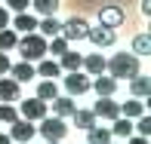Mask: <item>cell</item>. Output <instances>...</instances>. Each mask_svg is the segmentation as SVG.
<instances>
[{
    "label": "cell",
    "instance_id": "d590c367",
    "mask_svg": "<svg viewBox=\"0 0 151 144\" xmlns=\"http://www.w3.org/2000/svg\"><path fill=\"white\" fill-rule=\"evenodd\" d=\"M142 12H145V16H151V0H142Z\"/></svg>",
    "mask_w": 151,
    "mask_h": 144
},
{
    "label": "cell",
    "instance_id": "83f0119b",
    "mask_svg": "<svg viewBox=\"0 0 151 144\" xmlns=\"http://www.w3.org/2000/svg\"><path fill=\"white\" fill-rule=\"evenodd\" d=\"M133 55H151V34H136Z\"/></svg>",
    "mask_w": 151,
    "mask_h": 144
},
{
    "label": "cell",
    "instance_id": "3957f363",
    "mask_svg": "<svg viewBox=\"0 0 151 144\" xmlns=\"http://www.w3.org/2000/svg\"><path fill=\"white\" fill-rule=\"evenodd\" d=\"M40 126H37V135H43V141H62L68 135V126H65V120L62 116H50L46 113L43 120H37Z\"/></svg>",
    "mask_w": 151,
    "mask_h": 144
},
{
    "label": "cell",
    "instance_id": "7c38bea8",
    "mask_svg": "<svg viewBox=\"0 0 151 144\" xmlns=\"http://www.w3.org/2000/svg\"><path fill=\"white\" fill-rule=\"evenodd\" d=\"M120 22H123V9H120V6H102V9H99V25L117 28Z\"/></svg>",
    "mask_w": 151,
    "mask_h": 144
},
{
    "label": "cell",
    "instance_id": "44dd1931",
    "mask_svg": "<svg viewBox=\"0 0 151 144\" xmlns=\"http://www.w3.org/2000/svg\"><path fill=\"white\" fill-rule=\"evenodd\" d=\"M111 138H129L133 135V123L127 120V116H117V120H111Z\"/></svg>",
    "mask_w": 151,
    "mask_h": 144
},
{
    "label": "cell",
    "instance_id": "603a6c76",
    "mask_svg": "<svg viewBox=\"0 0 151 144\" xmlns=\"http://www.w3.org/2000/svg\"><path fill=\"white\" fill-rule=\"evenodd\" d=\"M37 31L43 34V37H56V34L62 31V22L56 16H43V22H37Z\"/></svg>",
    "mask_w": 151,
    "mask_h": 144
},
{
    "label": "cell",
    "instance_id": "7a4b0ae2",
    "mask_svg": "<svg viewBox=\"0 0 151 144\" xmlns=\"http://www.w3.org/2000/svg\"><path fill=\"white\" fill-rule=\"evenodd\" d=\"M16 49H19V55L25 61H40V58H46V37L37 34V31H31V34H25V37H19Z\"/></svg>",
    "mask_w": 151,
    "mask_h": 144
},
{
    "label": "cell",
    "instance_id": "484cf974",
    "mask_svg": "<svg viewBox=\"0 0 151 144\" xmlns=\"http://www.w3.org/2000/svg\"><path fill=\"white\" fill-rule=\"evenodd\" d=\"M65 49H71V46H68V40L62 37V34H56V37L46 40V55H62Z\"/></svg>",
    "mask_w": 151,
    "mask_h": 144
},
{
    "label": "cell",
    "instance_id": "8d00e7d4",
    "mask_svg": "<svg viewBox=\"0 0 151 144\" xmlns=\"http://www.w3.org/2000/svg\"><path fill=\"white\" fill-rule=\"evenodd\" d=\"M0 144H12V138H9V135H3V132H0Z\"/></svg>",
    "mask_w": 151,
    "mask_h": 144
},
{
    "label": "cell",
    "instance_id": "8992f818",
    "mask_svg": "<svg viewBox=\"0 0 151 144\" xmlns=\"http://www.w3.org/2000/svg\"><path fill=\"white\" fill-rule=\"evenodd\" d=\"M9 126H12V129H9V138L16 141V144H31V138L37 135V126H34L31 120H22V116L12 120Z\"/></svg>",
    "mask_w": 151,
    "mask_h": 144
},
{
    "label": "cell",
    "instance_id": "9a60e30c",
    "mask_svg": "<svg viewBox=\"0 0 151 144\" xmlns=\"http://www.w3.org/2000/svg\"><path fill=\"white\" fill-rule=\"evenodd\" d=\"M34 74H37V77H43V80H56L59 74H62V67H59V61H52L50 55H46V58H40V61H37Z\"/></svg>",
    "mask_w": 151,
    "mask_h": 144
},
{
    "label": "cell",
    "instance_id": "74e56055",
    "mask_svg": "<svg viewBox=\"0 0 151 144\" xmlns=\"http://www.w3.org/2000/svg\"><path fill=\"white\" fill-rule=\"evenodd\" d=\"M46 144H62V141H46Z\"/></svg>",
    "mask_w": 151,
    "mask_h": 144
},
{
    "label": "cell",
    "instance_id": "ac0fdd59",
    "mask_svg": "<svg viewBox=\"0 0 151 144\" xmlns=\"http://www.w3.org/2000/svg\"><path fill=\"white\" fill-rule=\"evenodd\" d=\"M80 65H83V55L74 52V49H65L59 55V67H62V71H80Z\"/></svg>",
    "mask_w": 151,
    "mask_h": 144
},
{
    "label": "cell",
    "instance_id": "1f68e13d",
    "mask_svg": "<svg viewBox=\"0 0 151 144\" xmlns=\"http://www.w3.org/2000/svg\"><path fill=\"white\" fill-rule=\"evenodd\" d=\"M6 6H9L12 12H28V6H31V0H6Z\"/></svg>",
    "mask_w": 151,
    "mask_h": 144
},
{
    "label": "cell",
    "instance_id": "4dcf8cb0",
    "mask_svg": "<svg viewBox=\"0 0 151 144\" xmlns=\"http://www.w3.org/2000/svg\"><path fill=\"white\" fill-rule=\"evenodd\" d=\"M136 120H139V123L133 126V132H139V135H145V138H148V135H151V116L142 113V116H136Z\"/></svg>",
    "mask_w": 151,
    "mask_h": 144
},
{
    "label": "cell",
    "instance_id": "f1b7e54d",
    "mask_svg": "<svg viewBox=\"0 0 151 144\" xmlns=\"http://www.w3.org/2000/svg\"><path fill=\"white\" fill-rule=\"evenodd\" d=\"M31 6L40 12V16H56V9H59V0H34Z\"/></svg>",
    "mask_w": 151,
    "mask_h": 144
},
{
    "label": "cell",
    "instance_id": "8fae6325",
    "mask_svg": "<svg viewBox=\"0 0 151 144\" xmlns=\"http://www.w3.org/2000/svg\"><path fill=\"white\" fill-rule=\"evenodd\" d=\"M52 104V116H71L74 111H77V104H74V95H56V98L50 101Z\"/></svg>",
    "mask_w": 151,
    "mask_h": 144
},
{
    "label": "cell",
    "instance_id": "4fadbf2b",
    "mask_svg": "<svg viewBox=\"0 0 151 144\" xmlns=\"http://www.w3.org/2000/svg\"><path fill=\"white\" fill-rule=\"evenodd\" d=\"M9 25H12V31H22V34H31V31H37V18L31 16V12H16V18H9Z\"/></svg>",
    "mask_w": 151,
    "mask_h": 144
},
{
    "label": "cell",
    "instance_id": "e575fe53",
    "mask_svg": "<svg viewBox=\"0 0 151 144\" xmlns=\"http://www.w3.org/2000/svg\"><path fill=\"white\" fill-rule=\"evenodd\" d=\"M127 144H148V138H145V135H129Z\"/></svg>",
    "mask_w": 151,
    "mask_h": 144
},
{
    "label": "cell",
    "instance_id": "5b68a950",
    "mask_svg": "<svg viewBox=\"0 0 151 144\" xmlns=\"http://www.w3.org/2000/svg\"><path fill=\"white\" fill-rule=\"evenodd\" d=\"M46 113H50V104H46V101H40V98H25L22 104H19V116H22V120L37 123V120H43Z\"/></svg>",
    "mask_w": 151,
    "mask_h": 144
},
{
    "label": "cell",
    "instance_id": "f35d334b",
    "mask_svg": "<svg viewBox=\"0 0 151 144\" xmlns=\"http://www.w3.org/2000/svg\"><path fill=\"white\" fill-rule=\"evenodd\" d=\"M108 144H111V141H108Z\"/></svg>",
    "mask_w": 151,
    "mask_h": 144
},
{
    "label": "cell",
    "instance_id": "9c48e42d",
    "mask_svg": "<svg viewBox=\"0 0 151 144\" xmlns=\"http://www.w3.org/2000/svg\"><path fill=\"white\" fill-rule=\"evenodd\" d=\"M86 40H93V46H99V49H108V46H114L117 34H114V28L99 25V28H90V31H86Z\"/></svg>",
    "mask_w": 151,
    "mask_h": 144
},
{
    "label": "cell",
    "instance_id": "7402d4cb",
    "mask_svg": "<svg viewBox=\"0 0 151 144\" xmlns=\"http://www.w3.org/2000/svg\"><path fill=\"white\" fill-rule=\"evenodd\" d=\"M71 120H74V126H77V129H83V132H86V129H93L96 123H99L93 111H80V107H77V111L71 113Z\"/></svg>",
    "mask_w": 151,
    "mask_h": 144
},
{
    "label": "cell",
    "instance_id": "d4e9b609",
    "mask_svg": "<svg viewBox=\"0 0 151 144\" xmlns=\"http://www.w3.org/2000/svg\"><path fill=\"white\" fill-rule=\"evenodd\" d=\"M145 113V104H142V98H129L127 104H120V116H127V120H133V116H142Z\"/></svg>",
    "mask_w": 151,
    "mask_h": 144
},
{
    "label": "cell",
    "instance_id": "2e32d148",
    "mask_svg": "<svg viewBox=\"0 0 151 144\" xmlns=\"http://www.w3.org/2000/svg\"><path fill=\"white\" fill-rule=\"evenodd\" d=\"M9 74H12V80H16V83H25V80H34L37 77V74H34V65L31 61H19V65H9Z\"/></svg>",
    "mask_w": 151,
    "mask_h": 144
},
{
    "label": "cell",
    "instance_id": "cb8c5ba5",
    "mask_svg": "<svg viewBox=\"0 0 151 144\" xmlns=\"http://www.w3.org/2000/svg\"><path fill=\"white\" fill-rule=\"evenodd\" d=\"M108 141H111V132L102 129L99 123H96L93 129H86V144H108Z\"/></svg>",
    "mask_w": 151,
    "mask_h": 144
},
{
    "label": "cell",
    "instance_id": "836d02e7",
    "mask_svg": "<svg viewBox=\"0 0 151 144\" xmlns=\"http://www.w3.org/2000/svg\"><path fill=\"white\" fill-rule=\"evenodd\" d=\"M0 28H9V9L0 6Z\"/></svg>",
    "mask_w": 151,
    "mask_h": 144
},
{
    "label": "cell",
    "instance_id": "ffe728a7",
    "mask_svg": "<svg viewBox=\"0 0 151 144\" xmlns=\"http://www.w3.org/2000/svg\"><path fill=\"white\" fill-rule=\"evenodd\" d=\"M56 95H59L56 80H40V83H37V95H34V98H40V101H46V104H50Z\"/></svg>",
    "mask_w": 151,
    "mask_h": 144
},
{
    "label": "cell",
    "instance_id": "d6a6232c",
    "mask_svg": "<svg viewBox=\"0 0 151 144\" xmlns=\"http://www.w3.org/2000/svg\"><path fill=\"white\" fill-rule=\"evenodd\" d=\"M9 74V58H6V52H0V77H6Z\"/></svg>",
    "mask_w": 151,
    "mask_h": 144
},
{
    "label": "cell",
    "instance_id": "e0dca14e",
    "mask_svg": "<svg viewBox=\"0 0 151 144\" xmlns=\"http://www.w3.org/2000/svg\"><path fill=\"white\" fill-rule=\"evenodd\" d=\"M129 92H133V98H148L151 95V80L145 74H136V77L129 80Z\"/></svg>",
    "mask_w": 151,
    "mask_h": 144
},
{
    "label": "cell",
    "instance_id": "52a82bcc",
    "mask_svg": "<svg viewBox=\"0 0 151 144\" xmlns=\"http://www.w3.org/2000/svg\"><path fill=\"white\" fill-rule=\"evenodd\" d=\"M93 113H96V120H105V123H111V120H117V116H120V104L111 98V95H102V98L96 101Z\"/></svg>",
    "mask_w": 151,
    "mask_h": 144
},
{
    "label": "cell",
    "instance_id": "f546056e",
    "mask_svg": "<svg viewBox=\"0 0 151 144\" xmlns=\"http://www.w3.org/2000/svg\"><path fill=\"white\" fill-rule=\"evenodd\" d=\"M12 120H19V111L9 101H0V123H12Z\"/></svg>",
    "mask_w": 151,
    "mask_h": 144
},
{
    "label": "cell",
    "instance_id": "277c9868",
    "mask_svg": "<svg viewBox=\"0 0 151 144\" xmlns=\"http://www.w3.org/2000/svg\"><path fill=\"white\" fill-rule=\"evenodd\" d=\"M86 31H90V22L80 18V16H74V18H68V22H62L59 34L68 40V43H77V40H86Z\"/></svg>",
    "mask_w": 151,
    "mask_h": 144
},
{
    "label": "cell",
    "instance_id": "d6986e66",
    "mask_svg": "<svg viewBox=\"0 0 151 144\" xmlns=\"http://www.w3.org/2000/svg\"><path fill=\"white\" fill-rule=\"evenodd\" d=\"M83 74H90V77H99V74H105V55H83Z\"/></svg>",
    "mask_w": 151,
    "mask_h": 144
},
{
    "label": "cell",
    "instance_id": "30bf717a",
    "mask_svg": "<svg viewBox=\"0 0 151 144\" xmlns=\"http://www.w3.org/2000/svg\"><path fill=\"white\" fill-rule=\"evenodd\" d=\"M90 89L99 95V98H102V95H114V92H117V80L108 77V74H99V77L90 80Z\"/></svg>",
    "mask_w": 151,
    "mask_h": 144
},
{
    "label": "cell",
    "instance_id": "4316f807",
    "mask_svg": "<svg viewBox=\"0 0 151 144\" xmlns=\"http://www.w3.org/2000/svg\"><path fill=\"white\" fill-rule=\"evenodd\" d=\"M16 43H19V34L16 31H12V28H0V52L16 49Z\"/></svg>",
    "mask_w": 151,
    "mask_h": 144
},
{
    "label": "cell",
    "instance_id": "ba28073f",
    "mask_svg": "<svg viewBox=\"0 0 151 144\" xmlns=\"http://www.w3.org/2000/svg\"><path fill=\"white\" fill-rule=\"evenodd\" d=\"M90 74H83V71H68V77H65V89H68V95H83V92H90Z\"/></svg>",
    "mask_w": 151,
    "mask_h": 144
},
{
    "label": "cell",
    "instance_id": "5bb4252c",
    "mask_svg": "<svg viewBox=\"0 0 151 144\" xmlns=\"http://www.w3.org/2000/svg\"><path fill=\"white\" fill-rule=\"evenodd\" d=\"M22 98V83H16V80H3L0 77V101H19Z\"/></svg>",
    "mask_w": 151,
    "mask_h": 144
},
{
    "label": "cell",
    "instance_id": "6da1fadb",
    "mask_svg": "<svg viewBox=\"0 0 151 144\" xmlns=\"http://www.w3.org/2000/svg\"><path fill=\"white\" fill-rule=\"evenodd\" d=\"M105 71H108V77H114V80H133L136 74H139V55L117 52V55L105 58Z\"/></svg>",
    "mask_w": 151,
    "mask_h": 144
}]
</instances>
